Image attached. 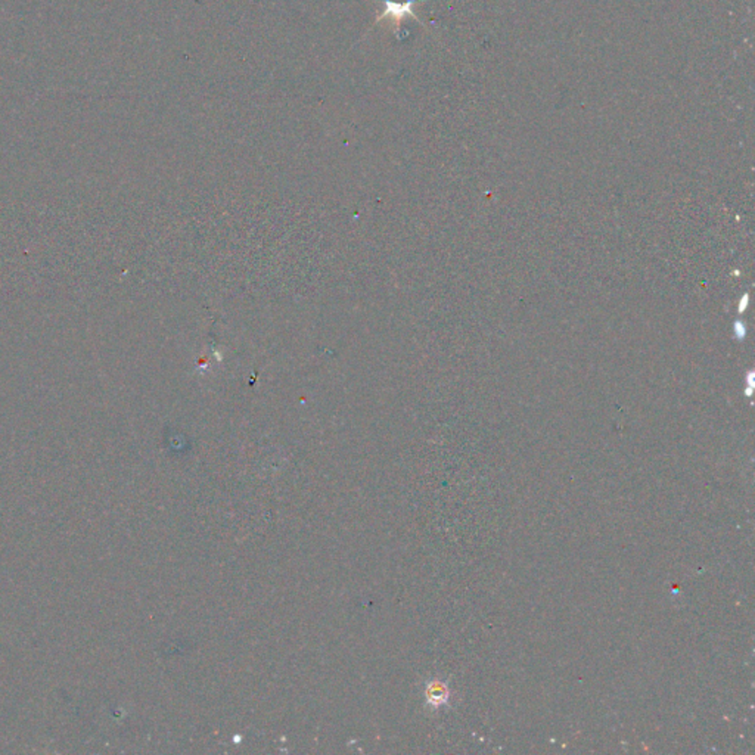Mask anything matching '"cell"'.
Returning <instances> with one entry per match:
<instances>
[{"instance_id": "cell-1", "label": "cell", "mask_w": 755, "mask_h": 755, "mask_svg": "<svg viewBox=\"0 0 755 755\" xmlns=\"http://www.w3.org/2000/svg\"><path fill=\"white\" fill-rule=\"evenodd\" d=\"M381 2L384 8H382V11L376 18V23H381L382 20H389L396 36L400 34L401 24H403L407 16H413L419 20L413 12L416 0H381Z\"/></svg>"}, {"instance_id": "cell-2", "label": "cell", "mask_w": 755, "mask_h": 755, "mask_svg": "<svg viewBox=\"0 0 755 755\" xmlns=\"http://www.w3.org/2000/svg\"><path fill=\"white\" fill-rule=\"evenodd\" d=\"M428 698L434 705H439L447 701V687L442 683H434L428 691Z\"/></svg>"}]
</instances>
